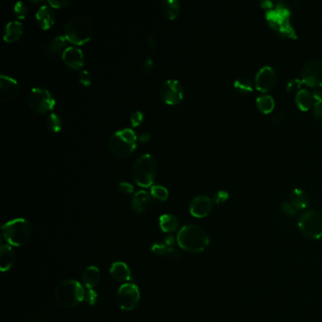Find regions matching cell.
<instances>
[{"mask_svg": "<svg viewBox=\"0 0 322 322\" xmlns=\"http://www.w3.org/2000/svg\"><path fill=\"white\" fill-rule=\"evenodd\" d=\"M180 247L191 254L202 253L209 246L210 237L205 230L197 225H185L177 235Z\"/></svg>", "mask_w": 322, "mask_h": 322, "instance_id": "6da1fadb", "label": "cell"}, {"mask_svg": "<svg viewBox=\"0 0 322 322\" xmlns=\"http://www.w3.org/2000/svg\"><path fill=\"white\" fill-rule=\"evenodd\" d=\"M63 34L71 44L83 45L92 38L93 25L87 16L75 15L65 24Z\"/></svg>", "mask_w": 322, "mask_h": 322, "instance_id": "7a4b0ae2", "label": "cell"}, {"mask_svg": "<svg viewBox=\"0 0 322 322\" xmlns=\"http://www.w3.org/2000/svg\"><path fill=\"white\" fill-rule=\"evenodd\" d=\"M55 300L63 308H74L85 301V290L79 281H63L55 289Z\"/></svg>", "mask_w": 322, "mask_h": 322, "instance_id": "3957f363", "label": "cell"}, {"mask_svg": "<svg viewBox=\"0 0 322 322\" xmlns=\"http://www.w3.org/2000/svg\"><path fill=\"white\" fill-rule=\"evenodd\" d=\"M32 229L28 220L16 219L2 226V234L8 244L14 247H22L28 244L31 237Z\"/></svg>", "mask_w": 322, "mask_h": 322, "instance_id": "277c9868", "label": "cell"}, {"mask_svg": "<svg viewBox=\"0 0 322 322\" xmlns=\"http://www.w3.org/2000/svg\"><path fill=\"white\" fill-rule=\"evenodd\" d=\"M157 174V161L151 154L138 157L132 167V178L141 187L152 186Z\"/></svg>", "mask_w": 322, "mask_h": 322, "instance_id": "5b68a950", "label": "cell"}, {"mask_svg": "<svg viewBox=\"0 0 322 322\" xmlns=\"http://www.w3.org/2000/svg\"><path fill=\"white\" fill-rule=\"evenodd\" d=\"M137 139L131 129L117 130L109 139V150L117 157H128L136 149Z\"/></svg>", "mask_w": 322, "mask_h": 322, "instance_id": "8992f818", "label": "cell"}, {"mask_svg": "<svg viewBox=\"0 0 322 322\" xmlns=\"http://www.w3.org/2000/svg\"><path fill=\"white\" fill-rule=\"evenodd\" d=\"M298 228L302 235L307 239H321V212L316 210H309L303 212L298 220Z\"/></svg>", "mask_w": 322, "mask_h": 322, "instance_id": "52a82bcc", "label": "cell"}, {"mask_svg": "<svg viewBox=\"0 0 322 322\" xmlns=\"http://www.w3.org/2000/svg\"><path fill=\"white\" fill-rule=\"evenodd\" d=\"M28 100L31 109L39 114H46L53 110L56 103L51 93L43 87H33L30 90Z\"/></svg>", "mask_w": 322, "mask_h": 322, "instance_id": "ba28073f", "label": "cell"}, {"mask_svg": "<svg viewBox=\"0 0 322 322\" xmlns=\"http://www.w3.org/2000/svg\"><path fill=\"white\" fill-rule=\"evenodd\" d=\"M117 301L119 307L124 311H131L137 307L140 301V292L136 284L128 282L118 288Z\"/></svg>", "mask_w": 322, "mask_h": 322, "instance_id": "9c48e42d", "label": "cell"}, {"mask_svg": "<svg viewBox=\"0 0 322 322\" xmlns=\"http://www.w3.org/2000/svg\"><path fill=\"white\" fill-rule=\"evenodd\" d=\"M302 82L311 87L322 86V60L310 59L304 63L302 70Z\"/></svg>", "mask_w": 322, "mask_h": 322, "instance_id": "30bf717a", "label": "cell"}, {"mask_svg": "<svg viewBox=\"0 0 322 322\" xmlns=\"http://www.w3.org/2000/svg\"><path fill=\"white\" fill-rule=\"evenodd\" d=\"M160 96L166 104H178L184 98V87L177 80H166L161 85Z\"/></svg>", "mask_w": 322, "mask_h": 322, "instance_id": "8fae6325", "label": "cell"}, {"mask_svg": "<svg viewBox=\"0 0 322 322\" xmlns=\"http://www.w3.org/2000/svg\"><path fill=\"white\" fill-rule=\"evenodd\" d=\"M278 82V74L273 67L266 65L258 71L255 77V86L256 88L266 93L274 88Z\"/></svg>", "mask_w": 322, "mask_h": 322, "instance_id": "7c38bea8", "label": "cell"}, {"mask_svg": "<svg viewBox=\"0 0 322 322\" xmlns=\"http://www.w3.org/2000/svg\"><path fill=\"white\" fill-rule=\"evenodd\" d=\"M20 85L18 82L7 75L0 76V100L10 101L16 98L20 94Z\"/></svg>", "mask_w": 322, "mask_h": 322, "instance_id": "4fadbf2b", "label": "cell"}, {"mask_svg": "<svg viewBox=\"0 0 322 322\" xmlns=\"http://www.w3.org/2000/svg\"><path fill=\"white\" fill-rule=\"evenodd\" d=\"M190 212L197 219L206 218L212 209V202L207 196L195 197L190 202Z\"/></svg>", "mask_w": 322, "mask_h": 322, "instance_id": "5bb4252c", "label": "cell"}, {"mask_svg": "<svg viewBox=\"0 0 322 322\" xmlns=\"http://www.w3.org/2000/svg\"><path fill=\"white\" fill-rule=\"evenodd\" d=\"M62 59L66 66L73 70H80L84 65V55L81 48L68 47L63 51Z\"/></svg>", "mask_w": 322, "mask_h": 322, "instance_id": "9a60e30c", "label": "cell"}, {"mask_svg": "<svg viewBox=\"0 0 322 322\" xmlns=\"http://www.w3.org/2000/svg\"><path fill=\"white\" fill-rule=\"evenodd\" d=\"M35 17L41 28L46 30L55 24V13L49 5H43L39 8L36 12Z\"/></svg>", "mask_w": 322, "mask_h": 322, "instance_id": "2e32d148", "label": "cell"}, {"mask_svg": "<svg viewBox=\"0 0 322 322\" xmlns=\"http://www.w3.org/2000/svg\"><path fill=\"white\" fill-rule=\"evenodd\" d=\"M111 277L121 283H128L131 279V272L130 267L124 262H116L111 265L110 267Z\"/></svg>", "mask_w": 322, "mask_h": 322, "instance_id": "e0dca14e", "label": "cell"}, {"mask_svg": "<svg viewBox=\"0 0 322 322\" xmlns=\"http://www.w3.org/2000/svg\"><path fill=\"white\" fill-rule=\"evenodd\" d=\"M66 38L64 35H58L48 43L47 47V56L50 59H55L62 55L63 51L66 49Z\"/></svg>", "mask_w": 322, "mask_h": 322, "instance_id": "ac0fdd59", "label": "cell"}, {"mask_svg": "<svg viewBox=\"0 0 322 322\" xmlns=\"http://www.w3.org/2000/svg\"><path fill=\"white\" fill-rule=\"evenodd\" d=\"M267 17H268V20L270 21L271 23H278L277 27H281L283 28L284 30H288V28H289V21H288V17H289V12H288V9L285 8H276L275 10L270 11L268 14H267Z\"/></svg>", "mask_w": 322, "mask_h": 322, "instance_id": "d6986e66", "label": "cell"}, {"mask_svg": "<svg viewBox=\"0 0 322 322\" xmlns=\"http://www.w3.org/2000/svg\"><path fill=\"white\" fill-rule=\"evenodd\" d=\"M24 31L23 25L18 21H10L4 29L3 38L8 43H14L20 38Z\"/></svg>", "mask_w": 322, "mask_h": 322, "instance_id": "ffe728a7", "label": "cell"}, {"mask_svg": "<svg viewBox=\"0 0 322 322\" xmlns=\"http://www.w3.org/2000/svg\"><path fill=\"white\" fill-rule=\"evenodd\" d=\"M150 203H151V196L145 190H140L135 193L131 199V208L134 212L138 213L145 212L150 205Z\"/></svg>", "mask_w": 322, "mask_h": 322, "instance_id": "44dd1931", "label": "cell"}, {"mask_svg": "<svg viewBox=\"0 0 322 322\" xmlns=\"http://www.w3.org/2000/svg\"><path fill=\"white\" fill-rule=\"evenodd\" d=\"M15 262L14 249L9 245H1L0 247V268L3 272L10 270Z\"/></svg>", "mask_w": 322, "mask_h": 322, "instance_id": "7402d4cb", "label": "cell"}, {"mask_svg": "<svg viewBox=\"0 0 322 322\" xmlns=\"http://www.w3.org/2000/svg\"><path fill=\"white\" fill-rule=\"evenodd\" d=\"M82 281L86 289H93L100 281V271L96 267H88L83 273Z\"/></svg>", "mask_w": 322, "mask_h": 322, "instance_id": "603a6c76", "label": "cell"}, {"mask_svg": "<svg viewBox=\"0 0 322 322\" xmlns=\"http://www.w3.org/2000/svg\"><path fill=\"white\" fill-rule=\"evenodd\" d=\"M290 202L297 210L305 209L310 203V198L307 193L300 188H295L290 195Z\"/></svg>", "mask_w": 322, "mask_h": 322, "instance_id": "cb8c5ba5", "label": "cell"}, {"mask_svg": "<svg viewBox=\"0 0 322 322\" xmlns=\"http://www.w3.org/2000/svg\"><path fill=\"white\" fill-rule=\"evenodd\" d=\"M162 14L166 19L173 20L181 12V4L178 0H165L161 6Z\"/></svg>", "mask_w": 322, "mask_h": 322, "instance_id": "d4e9b609", "label": "cell"}, {"mask_svg": "<svg viewBox=\"0 0 322 322\" xmlns=\"http://www.w3.org/2000/svg\"><path fill=\"white\" fill-rule=\"evenodd\" d=\"M315 97L312 92L308 90H300L296 95V103L302 111H307L315 104Z\"/></svg>", "mask_w": 322, "mask_h": 322, "instance_id": "484cf974", "label": "cell"}, {"mask_svg": "<svg viewBox=\"0 0 322 322\" xmlns=\"http://www.w3.org/2000/svg\"><path fill=\"white\" fill-rule=\"evenodd\" d=\"M159 225L164 233H174L178 230V220L175 216L165 213L159 219Z\"/></svg>", "mask_w": 322, "mask_h": 322, "instance_id": "4316f807", "label": "cell"}, {"mask_svg": "<svg viewBox=\"0 0 322 322\" xmlns=\"http://www.w3.org/2000/svg\"><path fill=\"white\" fill-rule=\"evenodd\" d=\"M257 106L259 108V110L265 114H268L270 112H272L275 107V100L273 96L270 95H262V96L257 97Z\"/></svg>", "mask_w": 322, "mask_h": 322, "instance_id": "83f0119b", "label": "cell"}, {"mask_svg": "<svg viewBox=\"0 0 322 322\" xmlns=\"http://www.w3.org/2000/svg\"><path fill=\"white\" fill-rule=\"evenodd\" d=\"M45 124L48 130L52 132H58L62 130V118L56 113H50L46 118Z\"/></svg>", "mask_w": 322, "mask_h": 322, "instance_id": "f1b7e54d", "label": "cell"}, {"mask_svg": "<svg viewBox=\"0 0 322 322\" xmlns=\"http://www.w3.org/2000/svg\"><path fill=\"white\" fill-rule=\"evenodd\" d=\"M151 194L154 199L160 201H165L168 198V190L163 185H152L151 187Z\"/></svg>", "mask_w": 322, "mask_h": 322, "instance_id": "f546056e", "label": "cell"}, {"mask_svg": "<svg viewBox=\"0 0 322 322\" xmlns=\"http://www.w3.org/2000/svg\"><path fill=\"white\" fill-rule=\"evenodd\" d=\"M234 87L241 93H251L254 90V85L247 78H239L234 82Z\"/></svg>", "mask_w": 322, "mask_h": 322, "instance_id": "4dcf8cb0", "label": "cell"}, {"mask_svg": "<svg viewBox=\"0 0 322 322\" xmlns=\"http://www.w3.org/2000/svg\"><path fill=\"white\" fill-rule=\"evenodd\" d=\"M14 14L16 15V17L18 19H25L27 17L28 13V6L26 5L25 2L23 1H18L15 5H14Z\"/></svg>", "mask_w": 322, "mask_h": 322, "instance_id": "1f68e13d", "label": "cell"}, {"mask_svg": "<svg viewBox=\"0 0 322 322\" xmlns=\"http://www.w3.org/2000/svg\"><path fill=\"white\" fill-rule=\"evenodd\" d=\"M151 252L157 256H165L169 254V247L163 243H156L151 247Z\"/></svg>", "mask_w": 322, "mask_h": 322, "instance_id": "d6a6232c", "label": "cell"}, {"mask_svg": "<svg viewBox=\"0 0 322 322\" xmlns=\"http://www.w3.org/2000/svg\"><path fill=\"white\" fill-rule=\"evenodd\" d=\"M144 114L141 111H136L130 116V124L132 127H138L144 121Z\"/></svg>", "mask_w": 322, "mask_h": 322, "instance_id": "836d02e7", "label": "cell"}, {"mask_svg": "<svg viewBox=\"0 0 322 322\" xmlns=\"http://www.w3.org/2000/svg\"><path fill=\"white\" fill-rule=\"evenodd\" d=\"M79 81L84 86H90L92 84V79L89 72L85 69H82L79 73Z\"/></svg>", "mask_w": 322, "mask_h": 322, "instance_id": "e575fe53", "label": "cell"}, {"mask_svg": "<svg viewBox=\"0 0 322 322\" xmlns=\"http://www.w3.org/2000/svg\"><path fill=\"white\" fill-rule=\"evenodd\" d=\"M228 199H229V193L225 191V190H220V191H218V192L213 195V197H212L213 202H216L217 204L223 203V202H225Z\"/></svg>", "mask_w": 322, "mask_h": 322, "instance_id": "d590c367", "label": "cell"}, {"mask_svg": "<svg viewBox=\"0 0 322 322\" xmlns=\"http://www.w3.org/2000/svg\"><path fill=\"white\" fill-rule=\"evenodd\" d=\"M281 209L283 213H285L287 216H289V217H293L297 212V209L295 208L294 205L288 201L281 203Z\"/></svg>", "mask_w": 322, "mask_h": 322, "instance_id": "8d00e7d4", "label": "cell"}, {"mask_svg": "<svg viewBox=\"0 0 322 322\" xmlns=\"http://www.w3.org/2000/svg\"><path fill=\"white\" fill-rule=\"evenodd\" d=\"M117 189L119 192L122 193V194H131L134 191L133 185L130 183H127V182L119 183V185L117 186Z\"/></svg>", "mask_w": 322, "mask_h": 322, "instance_id": "74e56055", "label": "cell"}, {"mask_svg": "<svg viewBox=\"0 0 322 322\" xmlns=\"http://www.w3.org/2000/svg\"><path fill=\"white\" fill-rule=\"evenodd\" d=\"M48 5L51 8H64L72 3L71 0H48Z\"/></svg>", "mask_w": 322, "mask_h": 322, "instance_id": "f35d334b", "label": "cell"}, {"mask_svg": "<svg viewBox=\"0 0 322 322\" xmlns=\"http://www.w3.org/2000/svg\"><path fill=\"white\" fill-rule=\"evenodd\" d=\"M96 298H97V295L93 289L85 290V301L88 302L89 304L92 305V304L96 303Z\"/></svg>", "mask_w": 322, "mask_h": 322, "instance_id": "ab89813d", "label": "cell"}, {"mask_svg": "<svg viewBox=\"0 0 322 322\" xmlns=\"http://www.w3.org/2000/svg\"><path fill=\"white\" fill-rule=\"evenodd\" d=\"M314 116L317 119H322V98L315 100L314 104Z\"/></svg>", "mask_w": 322, "mask_h": 322, "instance_id": "60d3db41", "label": "cell"}, {"mask_svg": "<svg viewBox=\"0 0 322 322\" xmlns=\"http://www.w3.org/2000/svg\"><path fill=\"white\" fill-rule=\"evenodd\" d=\"M153 67V59L151 56H148L143 62V70L146 73H150Z\"/></svg>", "mask_w": 322, "mask_h": 322, "instance_id": "b9f144b4", "label": "cell"}, {"mask_svg": "<svg viewBox=\"0 0 322 322\" xmlns=\"http://www.w3.org/2000/svg\"><path fill=\"white\" fill-rule=\"evenodd\" d=\"M302 81L299 79H294L292 81H290L288 83V91H293V90H298L301 85H302Z\"/></svg>", "mask_w": 322, "mask_h": 322, "instance_id": "7bdbcfd3", "label": "cell"}, {"mask_svg": "<svg viewBox=\"0 0 322 322\" xmlns=\"http://www.w3.org/2000/svg\"><path fill=\"white\" fill-rule=\"evenodd\" d=\"M146 42H147L149 48H150V49H151V50H154V49H156V48H157V41H156V39L154 38L153 35H147V36H146Z\"/></svg>", "mask_w": 322, "mask_h": 322, "instance_id": "ee69618b", "label": "cell"}, {"mask_svg": "<svg viewBox=\"0 0 322 322\" xmlns=\"http://www.w3.org/2000/svg\"><path fill=\"white\" fill-rule=\"evenodd\" d=\"M285 118H287V117H285V115L283 113H277L273 117V122L275 124H281L282 122H284Z\"/></svg>", "mask_w": 322, "mask_h": 322, "instance_id": "f6af8a7d", "label": "cell"}, {"mask_svg": "<svg viewBox=\"0 0 322 322\" xmlns=\"http://www.w3.org/2000/svg\"><path fill=\"white\" fill-rule=\"evenodd\" d=\"M138 139H139V141L142 142V143H148L151 139V135L149 132H142V133L138 136Z\"/></svg>", "mask_w": 322, "mask_h": 322, "instance_id": "bcb514c9", "label": "cell"}, {"mask_svg": "<svg viewBox=\"0 0 322 322\" xmlns=\"http://www.w3.org/2000/svg\"><path fill=\"white\" fill-rule=\"evenodd\" d=\"M174 244H175V239H174L173 236L166 237V239H165V245H166L167 247H173Z\"/></svg>", "mask_w": 322, "mask_h": 322, "instance_id": "7dc6e473", "label": "cell"}]
</instances>
